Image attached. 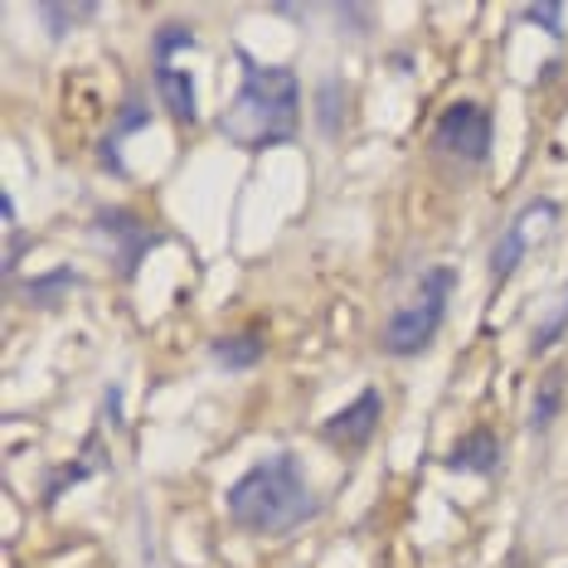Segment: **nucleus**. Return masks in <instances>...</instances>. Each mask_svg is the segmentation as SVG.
I'll return each instance as SVG.
<instances>
[{
  "mask_svg": "<svg viewBox=\"0 0 568 568\" xmlns=\"http://www.w3.org/2000/svg\"><path fill=\"white\" fill-rule=\"evenodd\" d=\"M239 63H243V83L234 102L219 112V136L229 146L257 156V151L282 146V141L302 132V79L287 63L253 59L248 49H239Z\"/></svg>",
  "mask_w": 568,
  "mask_h": 568,
  "instance_id": "nucleus-1",
  "label": "nucleus"
},
{
  "mask_svg": "<svg viewBox=\"0 0 568 568\" xmlns=\"http://www.w3.org/2000/svg\"><path fill=\"white\" fill-rule=\"evenodd\" d=\"M224 515L243 535L277 539V535L302 529L306 520H316L321 500H316L312 481H306L302 462H296L292 452H273V457L253 462V467L224 490Z\"/></svg>",
  "mask_w": 568,
  "mask_h": 568,
  "instance_id": "nucleus-2",
  "label": "nucleus"
},
{
  "mask_svg": "<svg viewBox=\"0 0 568 568\" xmlns=\"http://www.w3.org/2000/svg\"><path fill=\"white\" fill-rule=\"evenodd\" d=\"M452 287H457V273H452L447 263L428 267V273L418 277V287H413L408 302L398 306L389 321H384V331H379V345H384V351L398 355V359L428 351V345L437 341V331H443V321H447Z\"/></svg>",
  "mask_w": 568,
  "mask_h": 568,
  "instance_id": "nucleus-3",
  "label": "nucleus"
},
{
  "mask_svg": "<svg viewBox=\"0 0 568 568\" xmlns=\"http://www.w3.org/2000/svg\"><path fill=\"white\" fill-rule=\"evenodd\" d=\"M554 219H559V204H554V200H529L525 210L515 214L506 229H500L496 248H490V287H506V282L515 277V267L525 263L535 234H545Z\"/></svg>",
  "mask_w": 568,
  "mask_h": 568,
  "instance_id": "nucleus-4",
  "label": "nucleus"
},
{
  "mask_svg": "<svg viewBox=\"0 0 568 568\" xmlns=\"http://www.w3.org/2000/svg\"><path fill=\"white\" fill-rule=\"evenodd\" d=\"M433 146L467 165H481L490 156V112L481 102H452L433 126Z\"/></svg>",
  "mask_w": 568,
  "mask_h": 568,
  "instance_id": "nucleus-5",
  "label": "nucleus"
},
{
  "mask_svg": "<svg viewBox=\"0 0 568 568\" xmlns=\"http://www.w3.org/2000/svg\"><path fill=\"white\" fill-rule=\"evenodd\" d=\"M93 229H98V234L112 243V257H118L122 277H136L141 257H146V253L161 243L156 229H151L141 214H132V210H98Z\"/></svg>",
  "mask_w": 568,
  "mask_h": 568,
  "instance_id": "nucleus-6",
  "label": "nucleus"
},
{
  "mask_svg": "<svg viewBox=\"0 0 568 568\" xmlns=\"http://www.w3.org/2000/svg\"><path fill=\"white\" fill-rule=\"evenodd\" d=\"M379 423H384V394L369 384V389H359L355 404H345L341 413H331V418L321 423V437H326L335 452H359V447H369Z\"/></svg>",
  "mask_w": 568,
  "mask_h": 568,
  "instance_id": "nucleus-7",
  "label": "nucleus"
},
{
  "mask_svg": "<svg viewBox=\"0 0 568 568\" xmlns=\"http://www.w3.org/2000/svg\"><path fill=\"white\" fill-rule=\"evenodd\" d=\"M447 471H462V476H496L500 467V437L490 428H471L467 437L447 447Z\"/></svg>",
  "mask_w": 568,
  "mask_h": 568,
  "instance_id": "nucleus-8",
  "label": "nucleus"
},
{
  "mask_svg": "<svg viewBox=\"0 0 568 568\" xmlns=\"http://www.w3.org/2000/svg\"><path fill=\"white\" fill-rule=\"evenodd\" d=\"M156 98H161V108L171 112V118L180 126H195L200 122V93H195V73H185V69H156Z\"/></svg>",
  "mask_w": 568,
  "mask_h": 568,
  "instance_id": "nucleus-9",
  "label": "nucleus"
},
{
  "mask_svg": "<svg viewBox=\"0 0 568 568\" xmlns=\"http://www.w3.org/2000/svg\"><path fill=\"white\" fill-rule=\"evenodd\" d=\"M210 355H214V365H224V369H253L257 359L267 355V345L257 331H239V335H219V341H210Z\"/></svg>",
  "mask_w": 568,
  "mask_h": 568,
  "instance_id": "nucleus-10",
  "label": "nucleus"
},
{
  "mask_svg": "<svg viewBox=\"0 0 568 568\" xmlns=\"http://www.w3.org/2000/svg\"><path fill=\"white\" fill-rule=\"evenodd\" d=\"M559 408H564V369H549L545 379H539L535 404H529V428H535V433H545L549 423L559 418Z\"/></svg>",
  "mask_w": 568,
  "mask_h": 568,
  "instance_id": "nucleus-11",
  "label": "nucleus"
},
{
  "mask_svg": "<svg viewBox=\"0 0 568 568\" xmlns=\"http://www.w3.org/2000/svg\"><path fill=\"white\" fill-rule=\"evenodd\" d=\"M151 122V112L141 108V102H132V108L118 118V126H112V136H102V165H108L112 175H126V165H122V156H118V141L126 136V132H136V126H146Z\"/></svg>",
  "mask_w": 568,
  "mask_h": 568,
  "instance_id": "nucleus-12",
  "label": "nucleus"
},
{
  "mask_svg": "<svg viewBox=\"0 0 568 568\" xmlns=\"http://www.w3.org/2000/svg\"><path fill=\"white\" fill-rule=\"evenodd\" d=\"M195 30H190V24H161L156 30V40H151V59H156V69H171V54H180V49H185V54H195Z\"/></svg>",
  "mask_w": 568,
  "mask_h": 568,
  "instance_id": "nucleus-13",
  "label": "nucleus"
},
{
  "mask_svg": "<svg viewBox=\"0 0 568 568\" xmlns=\"http://www.w3.org/2000/svg\"><path fill=\"white\" fill-rule=\"evenodd\" d=\"M564 331H568V287L559 292V302H554V312H549V316L535 326V335H529V351H535V355H545L549 345H559V335H564Z\"/></svg>",
  "mask_w": 568,
  "mask_h": 568,
  "instance_id": "nucleus-14",
  "label": "nucleus"
},
{
  "mask_svg": "<svg viewBox=\"0 0 568 568\" xmlns=\"http://www.w3.org/2000/svg\"><path fill=\"white\" fill-rule=\"evenodd\" d=\"M73 287H79V277H73L69 267H54L49 277L30 282V302H34V306H59V296H63V292H73Z\"/></svg>",
  "mask_w": 568,
  "mask_h": 568,
  "instance_id": "nucleus-15",
  "label": "nucleus"
},
{
  "mask_svg": "<svg viewBox=\"0 0 568 568\" xmlns=\"http://www.w3.org/2000/svg\"><path fill=\"white\" fill-rule=\"evenodd\" d=\"M341 98H345V83L341 79H326L321 83V93H316V102H321V132L326 136H341Z\"/></svg>",
  "mask_w": 568,
  "mask_h": 568,
  "instance_id": "nucleus-16",
  "label": "nucleus"
},
{
  "mask_svg": "<svg viewBox=\"0 0 568 568\" xmlns=\"http://www.w3.org/2000/svg\"><path fill=\"white\" fill-rule=\"evenodd\" d=\"M520 20L539 24V30L549 34V40H564V6H525Z\"/></svg>",
  "mask_w": 568,
  "mask_h": 568,
  "instance_id": "nucleus-17",
  "label": "nucleus"
},
{
  "mask_svg": "<svg viewBox=\"0 0 568 568\" xmlns=\"http://www.w3.org/2000/svg\"><path fill=\"white\" fill-rule=\"evenodd\" d=\"M40 16L49 20V34H54V40H63V24L73 20V10H63V6H44Z\"/></svg>",
  "mask_w": 568,
  "mask_h": 568,
  "instance_id": "nucleus-18",
  "label": "nucleus"
},
{
  "mask_svg": "<svg viewBox=\"0 0 568 568\" xmlns=\"http://www.w3.org/2000/svg\"><path fill=\"white\" fill-rule=\"evenodd\" d=\"M108 418H112V428H122V384L108 389Z\"/></svg>",
  "mask_w": 568,
  "mask_h": 568,
  "instance_id": "nucleus-19",
  "label": "nucleus"
}]
</instances>
